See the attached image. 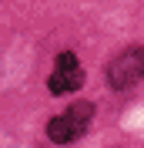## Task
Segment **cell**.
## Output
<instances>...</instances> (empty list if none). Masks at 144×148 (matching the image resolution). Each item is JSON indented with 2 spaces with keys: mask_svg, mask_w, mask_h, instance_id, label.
<instances>
[{
  "mask_svg": "<svg viewBox=\"0 0 144 148\" xmlns=\"http://www.w3.org/2000/svg\"><path fill=\"white\" fill-rule=\"evenodd\" d=\"M144 77V47H127L107 64V84L114 91H124Z\"/></svg>",
  "mask_w": 144,
  "mask_h": 148,
  "instance_id": "1",
  "label": "cell"
},
{
  "mask_svg": "<svg viewBox=\"0 0 144 148\" xmlns=\"http://www.w3.org/2000/svg\"><path fill=\"white\" fill-rule=\"evenodd\" d=\"M81 84H84V71H81V64H77V57H74L71 51H64V54L57 57V71L50 74L47 88L54 94H67V91H77Z\"/></svg>",
  "mask_w": 144,
  "mask_h": 148,
  "instance_id": "2",
  "label": "cell"
},
{
  "mask_svg": "<svg viewBox=\"0 0 144 148\" xmlns=\"http://www.w3.org/2000/svg\"><path fill=\"white\" fill-rule=\"evenodd\" d=\"M84 131L74 125L67 114H60V118H50L47 121V138L50 141H57V145H67V141H74V138H81Z\"/></svg>",
  "mask_w": 144,
  "mask_h": 148,
  "instance_id": "3",
  "label": "cell"
},
{
  "mask_svg": "<svg viewBox=\"0 0 144 148\" xmlns=\"http://www.w3.org/2000/svg\"><path fill=\"white\" fill-rule=\"evenodd\" d=\"M90 114H94V104L90 101H77V104H71V111H67V118L77 125V128H87V121H90Z\"/></svg>",
  "mask_w": 144,
  "mask_h": 148,
  "instance_id": "4",
  "label": "cell"
}]
</instances>
